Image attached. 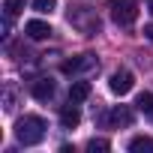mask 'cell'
Here are the masks:
<instances>
[{
  "mask_svg": "<svg viewBox=\"0 0 153 153\" xmlns=\"http://www.w3.org/2000/svg\"><path fill=\"white\" fill-rule=\"evenodd\" d=\"M90 96V81H72V87H69V102H84Z\"/></svg>",
  "mask_w": 153,
  "mask_h": 153,
  "instance_id": "9",
  "label": "cell"
},
{
  "mask_svg": "<svg viewBox=\"0 0 153 153\" xmlns=\"http://www.w3.org/2000/svg\"><path fill=\"white\" fill-rule=\"evenodd\" d=\"M24 33H27L30 39H36V42H39V39H48L54 30H51V24H48V21L33 18V21H27V24H24Z\"/></svg>",
  "mask_w": 153,
  "mask_h": 153,
  "instance_id": "7",
  "label": "cell"
},
{
  "mask_svg": "<svg viewBox=\"0 0 153 153\" xmlns=\"http://www.w3.org/2000/svg\"><path fill=\"white\" fill-rule=\"evenodd\" d=\"M93 66H96V57H93V54H78V57L66 60L60 69H63L66 75H78V72H87V69H93Z\"/></svg>",
  "mask_w": 153,
  "mask_h": 153,
  "instance_id": "4",
  "label": "cell"
},
{
  "mask_svg": "<svg viewBox=\"0 0 153 153\" xmlns=\"http://www.w3.org/2000/svg\"><path fill=\"white\" fill-rule=\"evenodd\" d=\"M45 132H48V123H45L39 114H24V117L15 123V138H18L24 147L39 144V141L45 138Z\"/></svg>",
  "mask_w": 153,
  "mask_h": 153,
  "instance_id": "1",
  "label": "cell"
},
{
  "mask_svg": "<svg viewBox=\"0 0 153 153\" xmlns=\"http://www.w3.org/2000/svg\"><path fill=\"white\" fill-rule=\"evenodd\" d=\"M15 105H18V87H15V81H6V87H3V111H15Z\"/></svg>",
  "mask_w": 153,
  "mask_h": 153,
  "instance_id": "10",
  "label": "cell"
},
{
  "mask_svg": "<svg viewBox=\"0 0 153 153\" xmlns=\"http://www.w3.org/2000/svg\"><path fill=\"white\" fill-rule=\"evenodd\" d=\"M108 87H111V93H117V96H126V93L135 87V75H132L129 69H117V72H111Z\"/></svg>",
  "mask_w": 153,
  "mask_h": 153,
  "instance_id": "3",
  "label": "cell"
},
{
  "mask_svg": "<svg viewBox=\"0 0 153 153\" xmlns=\"http://www.w3.org/2000/svg\"><path fill=\"white\" fill-rule=\"evenodd\" d=\"M54 90H57V84H54L51 78H36V81H33V87H30L33 99H39V102H48V99H54Z\"/></svg>",
  "mask_w": 153,
  "mask_h": 153,
  "instance_id": "5",
  "label": "cell"
},
{
  "mask_svg": "<svg viewBox=\"0 0 153 153\" xmlns=\"http://www.w3.org/2000/svg\"><path fill=\"white\" fill-rule=\"evenodd\" d=\"M54 6H57V0H33V9H36L39 15H51Z\"/></svg>",
  "mask_w": 153,
  "mask_h": 153,
  "instance_id": "15",
  "label": "cell"
},
{
  "mask_svg": "<svg viewBox=\"0 0 153 153\" xmlns=\"http://www.w3.org/2000/svg\"><path fill=\"white\" fill-rule=\"evenodd\" d=\"M102 123H108V126H132V111L126 105H117L102 117Z\"/></svg>",
  "mask_w": 153,
  "mask_h": 153,
  "instance_id": "6",
  "label": "cell"
},
{
  "mask_svg": "<svg viewBox=\"0 0 153 153\" xmlns=\"http://www.w3.org/2000/svg\"><path fill=\"white\" fill-rule=\"evenodd\" d=\"M78 120H81V111H78V105H75V102H69V105L60 108V126H63V129H75V126H78Z\"/></svg>",
  "mask_w": 153,
  "mask_h": 153,
  "instance_id": "8",
  "label": "cell"
},
{
  "mask_svg": "<svg viewBox=\"0 0 153 153\" xmlns=\"http://www.w3.org/2000/svg\"><path fill=\"white\" fill-rule=\"evenodd\" d=\"M129 150H132V153H153V138L138 135V138H132V141H129Z\"/></svg>",
  "mask_w": 153,
  "mask_h": 153,
  "instance_id": "11",
  "label": "cell"
},
{
  "mask_svg": "<svg viewBox=\"0 0 153 153\" xmlns=\"http://www.w3.org/2000/svg\"><path fill=\"white\" fill-rule=\"evenodd\" d=\"M144 36H147V39L153 42V24H147V27H144Z\"/></svg>",
  "mask_w": 153,
  "mask_h": 153,
  "instance_id": "16",
  "label": "cell"
},
{
  "mask_svg": "<svg viewBox=\"0 0 153 153\" xmlns=\"http://www.w3.org/2000/svg\"><path fill=\"white\" fill-rule=\"evenodd\" d=\"M87 150H90V153H105V150H111V141H105V138H90V141H87Z\"/></svg>",
  "mask_w": 153,
  "mask_h": 153,
  "instance_id": "14",
  "label": "cell"
},
{
  "mask_svg": "<svg viewBox=\"0 0 153 153\" xmlns=\"http://www.w3.org/2000/svg\"><path fill=\"white\" fill-rule=\"evenodd\" d=\"M150 15H153V0H150Z\"/></svg>",
  "mask_w": 153,
  "mask_h": 153,
  "instance_id": "17",
  "label": "cell"
},
{
  "mask_svg": "<svg viewBox=\"0 0 153 153\" xmlns=\"http://www.w3.org/2000/svg\"><path fill=\"white\" fill-rule=\"evenodd\" d=\"M24 3H27V0H3V12H9V15L15 18V15L24 12Z\"/></svg>",
  "mask_w": 153,
  "mask_h": 153,
  "instance_id": "13",
  "label": "cell"
},
{
  "mask_svg": "<svg viewBox=\"0 0 153 153\" xmlns=\"http://www.w3.org/2000/svg\"><path fill=\"white\" fill-rule=\"evenodd\" d=\"M108 9H111L114 24H120V27H132L135 18H138V3L135 0H108Z\"/></svg>",
  "mask_w": 153,
  "mask_h": 153,
  "instance_id": "2",
  "label": "cell"
},
{
  "mask_svg": "<svg viewBox=\"0 0 153 153\" xmlns=\"http://www.w3.org/2000/svg\"><path fill=\"white\" fill-rule=\"evenodd\" d=\"M135 108L153 120V93H138V99H135Z\"/></svg>",
  "mask_w": 153,
  "mask_h": 153,
  "instance_id": "12",
  "label": "cell"
}]
</instances>
